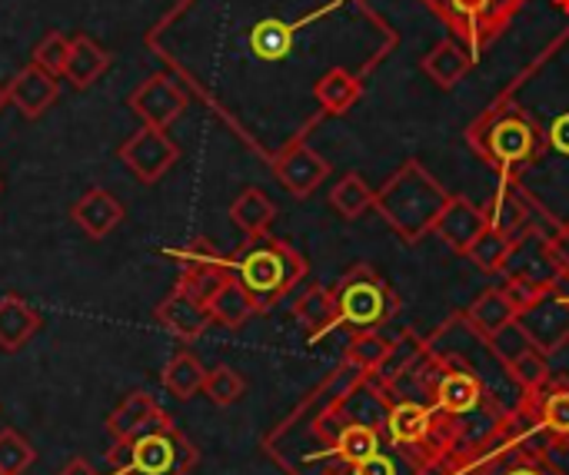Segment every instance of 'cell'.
<instances>
[{"label": "cell", "instance_id": "83f0119b", "mask_svg": "<svg viewBox=\"0 0 569 475\" xmlns=\"http://www.w3.org/2000/svg\"><path fill=\"white\" fill-rule=\"evenodd\" d=\"M230 220H233V226L243 230L247 236H263V233H270V226H273V220H277V206H273V200H270L263 190L250 186V190H243V193L230 203Z\"/></svg>", "mask_w": 569, "mask_h": 475}, {"label": "cell", "instance_id": "ee69618b", "mask_svg": "<svg viewBox=\"0 0 569 475\" xmlns=\"http://www.w3.org/2000/svg\"><path fill=\"white\" fill-rule=\"evenodd\" d=\"M7 107V93H3V87H0V110Z\"/></svg>", "mask_w": 569, "mask_h": 475}, {"label": "cell", "instance_id": "ffe728a7", "mask_svg": "<svg viewBox=\"0 0 569 475\" xmlns=\"http://www.w3.org/2000/svg\"><path fill=\"white\" fill-rule=\"evenodd\" d=\"M473 60H477V53H473L463 40L450 37V40H440V43L423 57V73H427L440 90H453V87L470 73Z\"/></svg>", "mask_w": 569, "mask_h": 475}, {"label": "cell", "instance_id": "8992f818", "mask_svg": "<svg viewBox=\"0 0 569 475\" xmlns=\"http://www.w3.org/2000/svg\"><path fill=\"white\" fill-rule=\"evenodd\" d=\"M387 443L413 456L420 466L447 463L457 449V426L430 403H393L387 420Z\"/></svg>", "mask_w": 569, "mask_h": 475}, {"label": "cell", "instance_id": "277c9868", "mask_svg": "<svg viewBox=\"0 0 569 475\" xmlns=\"http://www.w3.org/2000/svg\"><path fill=\"white\" fill-rule=\"evenodd\" d=\"M230 260H233V276L247 286L260 313L273 310L307 276V260L290 243L270 233L247 236V243Z\"/></svg>", "mask_w": 569, "mask_h": 475}, {"label": "cell", "instance_id": "74e56055", "mask_svg": "<svg viewBox=\"0 0 569 475\" xmlns=\"http://www.w3.org/2000/svg\"><path fill=\"white\" fill-rule=\"evenodd\" d=\"M67 57H70V37L60 33V30H50V33L33 47V63L43 67V70L53 73V77H63Z\"/></svg>", "mask_w": 569, "mask_h": 475}, {"label": "cell", "instance_id": "7bdbcfd3", "mask_svg": "<svg viewBox=\"0 0 569 475\" xmlns=\"http://www.w3.org/2000/svg\"><path fill=\"white\" fill-rule=\"evenodd\" d=\"M57 475H100V473H97L87 459H70V463H67V466H63Z\"/></svg>", "mask_w": 569, "mask_h": 475}, {"label": "cell", "instance_id": "b9f144b4", "mask_svg": "<svg viewBox=\"0 0 569 475\" xmlns=\"http://www.w3.org/2000/svg\"><path fill=\"white\" fill-rule=\"evenodd\" d=\"M550 243H553V253H557V263H560L563 276H569V223L557 226V233L550 236Z\"/></svg>", "mask_w": 569, "mask_h": 475}, {"label": "cell", "instance_id": "7a4b0ae2", "mask_svg": "<svg viewBox=\"0 0 569 475\" xmlns=\"http://www.w3.org/2000/svg\"><path fill=\"white\" fill-rule=\"evenodd\" d=\"M473 150L480 153V160L500 176V183H520L523 173L540 160L543 150V137L537 120L513 100H500L493 103L480 123H473V130L467 133Z\"/></svg>", "mask_w": 569, "mask_h": 475}, {"label": "cell", "instance_id": "484cf974", "mask_svg": "<svg viewBox=\"0 0 569 475\" xmlns=\"http://www.w3.org/2000/svg\"><path fill=\"white\" fill-rule=\"evenodd\" d=\"M37 330H40V313L30 303H23L20 296L0 300V350L3 353L23 350Z\"/></svg>", "mask_w": 569, "mask_h": 475}, {"label": "cell", "instance_id": "603a6c76", "mask_svg": "<svg viewBox=\"0 0 569 475\" xmlns=\"http://www.w3.org/2000/svg\"><path fill=\"white\" fill-rule=\"evenodd\" d=\"M293 320L300 323V330L310 336V340H320L327 333H333L340 326V316H337V303H333V290L327 286H307L297 303H293Z\"/></svg>", "mask_w": 569, "mask_h": 475}, {"label": "cell", "instance_id": "5b68a950", "mask_svg": "<svg viewBox=\"0 0 569 475\" xmlns=\"http://www.w3.org/2000/svg\"><path fill=\"white\" fill-rule=\"evenodd\" d=\"M333 303L340 326L350 333L383 330L400 313V296L370 263H353L340 276V283L333 286Z\"/></svg>", "mask_w": 569, "mask_h": 475}, {"label": "cell", "instance_id": "ba28073f", "mask_svg": "<svg viewBox=\"0 0 569 475\" xmlns=\"http://www.w3.org/2000/svg\"><path fill=\"white\" fill-rule=\"evenodd\" d=\"M517 323L530 333L537 350L547 356L560 353L569 343V276H560L537 303L520 310Z\"/></svg>", "mask_w": 569, "mask_h": 475}, {"label": "cell", "instance_id": "d6a6232c", "mask_svg": "<svg viewBox=\"0 0 569 475\" xmlns=\"http://www.w3.org/2000/svg\"><path fill=\"white\" fill-rule=\"evenodd\" d=\"M510 236H503V233H497V230H490L487 226V233L467 250V260L480 270V273H487V276H500V270H503V260H507V253H510Z\"/></svg>", "mask_w": 569, "mask_h": 475}, {"label": "cell", "instance_id": "d590c367", "mask_svg": "<svg viewBox=\"0 0 569 475\" xmlns=\"http://www.w3.org/2000/svg\"><path fill=\"white\" fill-rule=\"evenodd\" d=\"M33 459H37V453H33V446L20 433H13V429L0 433V473L23 475L33 466Z\"/></svg>", "mask_w": 569, "mask_h": 475}, {"label": "cell", "instance_id": "e575fe53", "mask_svg": "<svg viewBox=\"0 0 569 475\" xmlns=\"http://www.w3.org/2000/svg\"><path fill=\"white\" fill-rule=\"evenodd\" d=\"M243 393H247V383H243V376L233 370V366H213L210 373H207V383H203V396L213 403V406H233V403H240L243 400Z\"/></svg>", "mask_w": 569, "mask_h": 475}, {"label": "cell", "instance_id": "f546056e", "mask_svg": "<svg viewBox=\"0 0 569 475\" xmlns=\"http://www.w3.org/2000/svg\"><path fill=\"white\" fill-rule=\"evenodd\" d=\"M377 203V190L357 176V173H347L333 190H330V206L343 216V220H360L363 213H370Z\"/></svg>", "mask_w": 569, "mask_h": 475}, {"label": "cell", "instance_id": "30bf717a", "mask_svg": "<svg viewBox=\"0 0 569 475\" xmlns=\"http://www.w3.org/2000/svg\"><path fill=\"white\" fill-rule=\"evenodd\" d=\"M270 170L290 196L307 200L330 176V160H323L307 140H290L270 156Z\"/></svg>", "mask_w": 569, "mask_h": 475}, {"label": "cell", "instance_id": "f1b7e54d", "mask_svg": "<svg viewBox=\"0 0 569 475\" xmlns=\"http://www.w3.org/2000/svg\"><path fill=\"white\" fill-rule=\"evenodd\" d=\"M160 380H163V386H167L170 396H177V400H193L197 393H203L207 370H203V363H200L193 353L180 350V353L170 356V363L163 366Z\"/></svg>", "mask_w": 569, "mask_h": 475}, {"label": "cell", "instance_id": "9c48e42d", "mask_svg": "<svg viewBox=\"0 0 569 475\" xmlns=\"http://www.w3.org/2000/svg\"><path fill=\"white\" fill-rule=\"evenodd\" d=\"M500 276L503 280H527L533 286L550 290L563 276L557 253H553V243H550V233L547 230H527L523 236H517L510 243V253L503 260Z\"/></svg>", "mask_w": 569, "mask_h": 475}, {"label": "cell", "instance_id": "44dd1931", "mask_svg": "<svg viewBox=\"0 0 569 475\" xmlns=\"http://www.w3.org/2000/svg\"><path fill=\"white\" fill-rule=\"evenodd\" d=\"M360 97H363V80L357 70H347V67H330L313 83V100L320 103L327 117H343L350 107H357Z\"/></svg>", "mask_w": 569, "mask_h": 475}, {"label": "cell", "instance_id": "d6986e66", "mask_svg": "<svg viewBox=\"0 0 569 475\" xmlns=\"http://www.w3.org/2000/svg\"><path fill=\"white\" fill-rule=\"evenodd\" d=\"M70 216L73 223L90 236V240H103L110 236L120 220H123V203L110 193V190H100V186H90L73 206H70Z\"/></svg>", "mask_w": 569, "mask_h": 475}, {"label": "cell", "instance_id": "ab89813d", "mask_svg": "<svg viewBox=\"0 0 569 475\" xmlns=\"http://www.w3.org/2000/svg\"><path fill=\"white\" fill-rule=\"evenodd\" d=\"M503 290H507V296L513 300L517 316H520V310H527L530 303H537V300L543 296V286H533V283H527V280H503Z\"/></svg>", "mask_w": 569, "mask_h": 475}, {"label": "cell", "instance_id": "2e32d148", "mask_svg": "<svg viewBox=\"0 0 569 475\" xmlns=\"http://www.w3.org/2000/svg\"><path fill=\"white\" fill-rule=\"evenodd\" d=\"M3 93H7V103L17 107V113L23 120H37L60 97V80L37 63H27L20 73H13V80L3 87Z\"/></svg>", "mask_w": 569, "mask_h": 475}, {"label": "cell", "instance_id": "d4e9b609", "mask_svg": "<svg viewBox=\"0 0 569 475\" xmlns=\"http://www.w3.org/2000/svg\"><path fill=\"white\" fill-rule=\"evenodd\" d=\"M207 310H210L213 323H220L223 330H243V326L260 313L257 303H253V296L247 293V286H243L233 273H230L227 283L210 296Z\"/></svg>", "mask_w": 569, "mask_h": 475}, {"label": "cell", "instance_id": "60d3db41", "mask_svg": "<svg viewBox=\"0 0 569 475\" xmlns=\"http://www.w3.org/2000/svg\"><path fill=\"white\" fill-rule=\"evenodd\" d=\"M130 456H133V443L130 439H113V446L107 449V463H110L113 475H127Z\"/></svg>", "mask_w": 569, "mask_h": 475}, {"label": "cell", "instance_id": "6da1fadb", "mask_svg": "<svg viewBox=\"0 0 569 475\" xmlns=\"http://www.w3.org/2000/svg\"><path fill=\"white\" fill-rule=\"evenodd\" d=\"M363 376L353 363H340L323 383H317L297 410L263 439L267 456L287 475H353V466L340 456L343 416L337 413V400L343 390Z\"/></svg>", "mask_w": 569, "mask_h": 475}, {"label": "cell", "instance_id": "e0dca14e", "mask_svg": "<svg viewBox=\"0 0 569 475\" xmlns=\"http://www.w3.org/2000/svg\"><path fill=\"white\" fill-rule=\"evenodd\" d=\"M153 320H157L167 333H173L177 340H183V343L200 340V336L207 333V326L213 323L207 303H200L197 296H190L183 286H177V290L153 310Z\"/></svg>", "mask_w": 569, "mask_h": 475}, {"label": "cell", "instance_id": "3957f363", "mask_svg": "<svg viewBox=\"0 0 569 475\" xmlns=\"http://www.w3.org/2000/svg\"><path fill=\"white\" fill-rule=\"evenodd\" d=\"M447 200L450 193L437 183V176L427 173L420 160H403L400 170L377 190L373 210L403 243H420L427 233H433Z\"/></svg>", "mask_w": 569, "mask_h": 475}, {"label": "cell", "instance_id": "ac0fdd59", "mask_svg": "<svg viewBox=\"0 0 569 475\" xmlns=\"http://www.w3.org/2000/svg\"><path fill=\"white\" fill-rule=\"evenodd\" d=\"M543 436L550 439L553 449L569 446V383L567 380H550L537 393H523Z\"/></svg>", "mask_w": 569, "mask_h": 475}, {"label": "cell", "instance_id": "8d00e7d4", "mask_svg": "<svg viewBox=\"0 0 569 475\" xmlns=\"http://www.w3.org/2000/svg\"><path fill=\"white\" fill-rule=\"evenodd\" d=\"M487 350L500 360V366H510L517 356H523L527 350H533V340H530V333L513 320L510 326H503L497 336L487 340Z\"/></svg>", "mask_w": 569, "mask_h": 475}, {"label": "cell", "instance_id": "52a82bcc", "mask_svg": "<svg viewBox=\"0 0 569 475\" xmlns=\"http://www.w3.org/2000/svg\"><path fill=\"white\" fill-rule=\"evenodd\" d=\"M130 443H133V456L127 475H190L200 463L197 446L173 426V420L163 410Z\"/></svg>", "mask_w": 569, "mask_h": 475}, {"label": "cell", "instance_id": "836d02e7", "mask_svg": "<svg viewBox=\"0 0 569 475\" xmlns=\"http://www.w3.org/2000/svg\"><path fill=\"white\" fill-rule=\"evenodd\" d=\"M167 256H173L180 270H233V260L220 253L207 236H197L193 243H187L183 250H170Z\"/></svg>", "mask_w": 569, "mask_h": 475}, {"label": "cell", "instance_id": "cb8c5ba5", "mask_svg": "<svg viewBox=\"0 0 569 475\" xmlns=\"http://www.w3.org/2000/svg\"><path fill=\"white\" fill-rule=\"evenodd\" d=\"M110 67V53L87 33H77L70 40V57H67V67H63V77L70 80L73 90H87L93 87Z\"/></svg>", "mask_w": 569, "mask_h": 475}, {"label": "cell", "instance_id": "1f68e13d", "mask_svg": "<svg viewBox=\"0 0 569 475\" xmlns=\"http://www.w3.org/2000/svg\"><path fill=\"white\" fill-rule=\"evenodd\" d=\"M510 383L517 386V393H537L543 390L550 380H553V370H550V356L543 350H527L523 356H517L510 366H503Z\"/></svg>", "mask_w": 569, "mask_h": 475}, {"label": "cell", "instance_id": "f6af8a7d", "mask_svg": "<svg viewBox=\"0 0 569 475\" xmlns=\"http://www.w3.org/2000/svg\"><path fill=\"white\" fill-rule=\"evenodd\" d=\"M0 475H3V473H0Z\"/></svg>", "mask_w": 569, "mask_h": 475}, {"label": "cell", "instance_id": "5bb4252c", "mask_svg": "<svg viewBox=\"0 0 569 475\" xmlns=\"http://www.w3.org/2000/svg\"><path fill=\"white\" fill-rule=\"evenodd\" d=\"M433 233H437L453 253L467 256V250L487 233V213H483V206H477L473 200L453 196V193H450L447 206H443L440 216H437Z\"/></svg>", "mask_w": 569, "mask_h": 475}, {"label": "cell", "instance_id": "9a60e30c", "mask_svg": "<svg viewBox=\"0 0 569 475\" xmlns=\"http://www.w3.org/2000/svg\"><path fill=\"white\" fill-rule=\"evenodd\" d=\"M330 7H320V10H310L307 17L300 13L297 20H283V17H263V20H257L253 27H250V33H247V43H250V53L260 60V63H280V60H287L290 53H293V47H297V30L307 23V20H313V17H320V13H327Z\"/></svg>", "mask_w": 569, "mask_h": 475}, {"label": "cell", "instance_id": "4dcf8cb0", "mask_svg": "<svg viewBox=\"0 0 569 475\" xmlns=\"http://www.w3.org/2000/svg\"><path fill=\"white\" fill-rule=\"evenodd\" d=\"M393 343H397V336H383L380 330L353 333V340H350V346H347L343 360H347V363H353V366H357V370H363V373H377V370L383 366V360L390 356Z\"/></svg>", "mask_w": 569, "mask_h": 475}, {"label": "cell", "instance_id": "8fae6325", "mask_svg": "<svg viewBox=\"0 0 569 475\" xmlns=\"http://www.w3.org/2000/svg\"><path fill=\"white\" fill-rule=\"evenodd\" d=\"M120 160L123 166L140 180V183H157L160 176H167V170L180 160L177 143L167 137V130L160 127H140L137 133H130L120 143Z\"/></svg>", "mask_w": 569, "mask_h": 475}, {"label": "cell", "instance_id": "4fadbf2b", "mask_svg": "<svg viewBox=\"0 0 569 475\" xmlns=\"http://www.w3.org/2000/svg\"><path fill=\"white\" fill-rule=\"evenodd\" d=\"M127 107H130V110H133L147 127H160V130H167L173 120H180V117H183V110H187V97H183V90H180L170 77L153 73V77H147V80L130 93Z\"/></svg>", "mask_w": 569, "mask_h": 475}, {"label": "cell", "instance_id": "4316f807", "mask_svg": "<svg viewBox=\"0 0 569 475\" xmlns=\"http://www.w3.org/2000/svg\"><path fill=\"white\" fill-rule=\"evenodd\" d=\"M157 413H160L157 400L150 393H143V390H137V393L123 396L120 406L107 416V433L113 439H133V436H140L153 423Z\"/></svg>", "mask_w": 569, "mask_h": 475}, {"label": "cell", "instance_id": "7402d4cb", "mask_svg": "<svg viewBox=\"0 0 569 475\" xmlns=\"http://www.w3.org/2000/svg\"><path fill=\"white\" fill-rule=\"evenodd\" d=\"M463 320H467V326L480 340H490V336H497L503 326H510L517 320V306H513V300L507 296L503 286H490V290H483L470 303V310L463 313Z\"/></svg>", "mask_w": 569, "mask_h": 475}, {"label": "cell", "instance_id": "7c38bea8", "mask_svg": "<svg viewBox=\"0 0 569 475\" xmlns=\"http://www.w3.org/2000/svg\"><path fill=\"white\" fill-rule=\"evenodd\" d=\"M473 53L490 47L503 30L493 23L490 7L493 0H423Z\"/></svg>", "mask_w": 569, "mask_h": 475}, {"label": "cell", "instance_id": "f35d334b", "mask_svg": "<svg viewBox=\"0 0 569 475\" xmlns=\"http://www.w3.org/2000/svg\"><path fill=\"white\" fill-rule=\"evenodd\" d=\"M233 270H180L177 286H183L190 296H197L200 303H210V296L227 283Z\"/></svg>", "mask_w": 569, "mask_h": 475}]
</instances>
